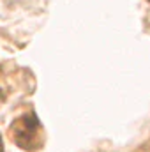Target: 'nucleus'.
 Here are the masks:
<instances>
[{
	"label": "nucleus",
	"instance_id": "1",
	"mask_svg": "<svg viewBox=\"0 0 150 152\" xmlns=\"http://www.w3.org/2000/svg\"><path fill=\"white\" fill-rule=\"evenodd\" d=\"M12 140L25 151L37 147L41 143V127L34 115H23L11 126Z\"/></svg>",
	"mask_w": 150,
	"mask_h": 152
},
{
	"label": "nucleus",
	"instance_id": "2",
	"mask_svg": "<svg viewBox=\"0 0 150 152\" xmlns=\"http://www.w3.org/2000/svg\"><path fill=\"white\" fill-rule=\"evenodd\" d=\"M2 147H4V143H2V136H0V152H2Z\"/></svg>",
	"mask_w": 150,
	"mask_h": 152
},
{
	"label": "nucleus",
	"instance_id": "3",
	"mask_svg": "<svg viewBox=\"0 0 150 152\" xmlns=\"http://www.w3.org/2000/svg\"><path fill=\"white\" fill-rule=\"evenodd\" d=\"M149 2H150V0H149Z\"/></svg>",
	"mask_w": 150,
	"mask_h": 152
}]
</instances>
